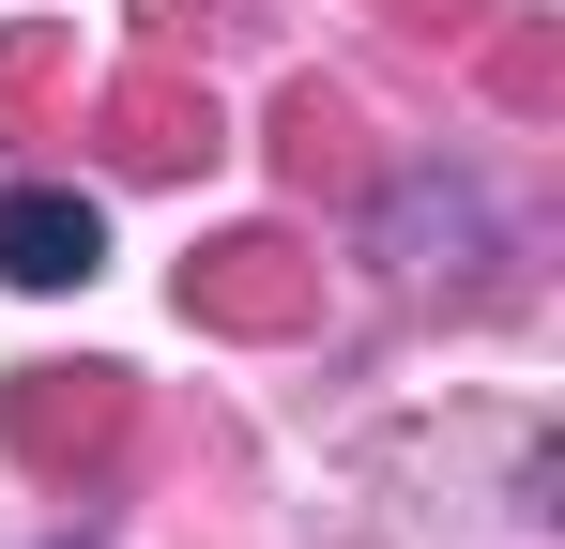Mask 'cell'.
<instances>
[{"mask_svg": "<svg viewBox=\"0 0 565 549\" xmlns=\"http://www.w3.org/2000/svg\"><path fill=\"white\" fill-rule=\"evenodd\" d=\"M0 443H15V473H46V488H93L138 443V381L122 366H15L0 381Z\"/></svg>", "mask_w": 565, "mask_h": 549, "instance_id": "6da1fadb", "label": "cell"}, {"mask_svg": "<svg viewBox=\"0 0 565 549\" xmlns=\"http://www.w3.org/2000/svg\"><path fill=\"white\" fill-rule=\"evenodd\" d=\"M184 321L199 336H306L321 321V260L290 229H230V245L184 260Z\"/></svg>", "mask_w": 565, "mask_h": 549, "instance_id": "7a4b0ae2", "label": "cell"}, {"mask_svg": "<svg viewBox=\"0 0 565 549\" xmlns=\"http://www.w3.org/2000/svg\"><path fill=\"white\" fill-rule=\"evenodd\" d=\"M93 138H107V169H138V183H184V169H214V92L184 77V62H122V77L93 92Z\"/></svg>", "mask_w": 565, "mask_h": 549, "instance_id": "3957f363", "label": "cell"}, {"mask_svg": "<svg viewBox=\"0 0 565 549\" xmlns=\"http://www.w3.org/2000/svg\"><path fill=\"white\" fill-rule=\"evenodd\" d=\"M276 183L290 198H352V183H367V107H352L337 77H290L276 92Z\"/></svg>", "mask_w": 565, "mask_h": 549, "instance_id": "277c9868", "label": "cell"}, {"mask_svg": "<svg viewBox=\"0 0 565 549\" xmlns=\"http://www.w3.org/2000/svg\"><path fill=\"white\" fill-rule=\"evenodd\" d=\"M93 260H107V214L77 183H15V198H0V274H15V290H77Z\"/></svg>", "mask_w": 565, "mask_h": 549, "instance_id": "5b68a950", "label": "cell"}, {"mask_svg": "<svg viewBox=\"0 0 565 549\" xmlns=\"http://www.w3.org/2000/svg\"><path fill=\"white\" fill-rule=\"evenodd\" d=\"M473 77H489V107H520V122H535V107H565V15H504Z\"/></svg>", "mask_w": 565, "mask_h": 549, "instance_id": "8992f818", "label": "cell"}, {"mask_svg": "<svg viewBox=\"0 0 565 549\" xmlns=\"http://www.w3.org/2000/svg\"><path fill=\"white\" fill-rule=\"evenodd\" d=\"M62 77H77V31H62V15H31V31H0V138H15V122H31V107H46Z\"/></svg>", "mask_w": 565, "mask_h": 549, "instance_id": "52a82bcc", "label": "cell"}, {"mask_svg": "<svg viewBox=\"0 0 565 549\" xmlns=\"http://www.w3.org/2000/svg\"><path fill=\"white\" fill-rule=\"evenodd\" d=\"M397 15H413V31H473V0H397Z\"/></svg>", "mask_w": 565, "mask_h": 549, "instance_id": "ba28073f", "label": "cell"}, {"mask_svg": "<svg viewBox=\"0 0 565 549\" xmlns=\"http://www.w3.org/2000/svg\"><path fill=\"white\" fill-rule=\"evenodd\" d=\"M138 15H153V31H184V0H138Z\"/></svg>", "mask_w": 565, "mask_h": 549, "instance_id": "9c48e42d", "label": "cell"}]
</instances>
